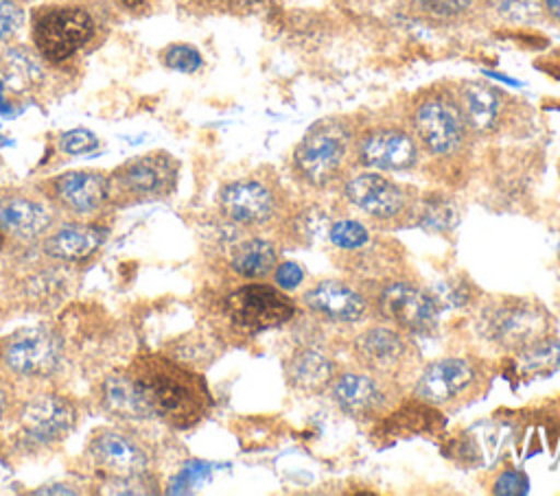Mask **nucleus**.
<instances>
[{"label": "nucleus", "mask_w": 560, "mask_h": 496, "mask_svg": "<svg viewBox=\"0 0 560 496\" xmlns=\"http://www.w3.org/2000/svg\"><path fill=\"white\" fill-rule=\"evenodd\" d=\"M133 380L149 402L153 417H160L175 428L197 424L210 406V393L203 378L168 358H142L136 365Z\"/></svg>", "instance_id": "obj_1"}, {"label": "nucleus", "mask_w": 560, "mask_h": 496, "mask_svg": "<svg viewBox=\"0 0 560 496\" xmlns=\"http://www.w3.org/2000/svg\"><path fill=\"white\" fill-rule=\"evenodd\" d=\"M409 127L420 149L442 157L457 153L470 131L462 114L457 94L444 87L427 90L413 101Z\"/></svg>", "instance_id": "obj_2"}, {"label": "nucleus", "mask_w": 560, "mask_h": 496, "mask_svg": "<svg viewBox=\"0 0 560 496\" xmlns=\"http://www.w3.org/2000/svg\"><path fill=\"white\" fill-rule=\"evenodd\" d=\"M352 153V131L343 122L322 120L313 125L298 142L293 151V162L308 184L326 188L341 177Z\"/></svg>", "instance_id": "obj_3"}, {"label": "nucleus", "mask_w": 560, "mask_h": 496, "mask_svg": "<svg viewBox=\"0 0 560 496\" xmlns=\"http://www.w3.org/2000/svg\"><path fill=\"white\" fill-rule=\"evenodd\" d=\"M94 17L83 7H44L33 15V44L48 63H63L74 57L94 37Z\"/></svg>", "instance_id": "obj_4"}, {"label": "nucleus", "mask_w": 560, "mask_h": 496, "mask_svg": "<svg viewBox=\"0 0 560 496\" xmlns=\"http://www.w3.org/2000/svg\"><path fill=\"white\" fill-rule=\"evenodd\" d=\"M549 328L551 323L545 308L521 297L497 299L481 312L483 336L516 352L549 336Z\"/></svg>", "instance_id": "obj_5"}, {"label": "nucleus", "mask_w": 560, "mask_h": 496, "mask_svg": "<svg viewBox=\"0 0 560 496\" xmlns=\"http://www.w3.org/2000/svg\"><path fill=\"white\" fill-rule=\"evenodd\" d=\"M225 315L243 330L262 332L287 323L295 315V304L282 288L254 282L234 288L225 297Z\"/></svg>", "instance_id": "obj_6"}, {"label": "nucleus", "mask_w": 560, "mask_h": 496, "mask_svg": "<svg viewBox=\"0 0 560 496\" xmlns=\"http://www.w3.org/2000/svg\"><path fill=\"white\" fill-rule=\"evenodd\" d=\"M376 306L392 326L409 334H429L440 319L438 299L429 291L402 280L383 284Z\"/></svg>", "instance_id": "obj_7"}, {"label": "nucleus", "mask_w": 560, "mask_h": 496, "mask_svg": "<svg viewBox=\"0 0 560 496\" xmlns=\"http://www.w3.org/2000/svg\"><path fill=\"white\" fill-rule=\"evenodd\" d=\"M354 157L365 168L409 170L418 164L420 144L407 127L376 125L354 140Z\"/></svg>", "instance_id": "obj_8"}, {"label": "nucleus", "mask_w": 560, "mask_h": 496, "mask_svg": "<svg viewBox=\"0 0 560 496\" xmlns=\"http://www.w3.org/2000/svg\"><path fill=\"white\" fill-rule=\"evenodd\" d=\"M359 363L376 376L394 378L405 371L416 356L409 332L396 326H370L352 341Z\"/></svg>", "instance_id": "obj_9"}, {"label": "nucleus", "mask_w": 560, "mask_h": 496, "mask_svg": "<svg viewBox=\"0 0 560 496\" xmlns=\"http://www.w3.org/2000/svg\"><path fill=\"white\" fill-rule=\"evenodd\" d=\"M479 387V369L475 363L457 356L429 363L416 380V398L429 406H444L464 400Z\"/></svg>", "instance_id": "obj_10"}, {"label": "nucleus", "mask_w": 560, "mask_h": 496, "mask_svg": "<svg viewBox=\"0 0 560 496\" xmlns=\"http://www.w3.org/2000/svg\"><path fill=\"white\" fill-rule=\"evenodd\" d=\"M61 339L46 328H22L2 347L7 367L20 376H50L61 365Z\"/></svg>", "instance_id": "obj_11"}, {"label": "nucleus", "mask_w": 560, "mask_h": 496, "mask_svg": "<svg viewBox=\"0 0 560 496\" xmlns=\"http://www.w3.org/2000/svg\"><path fill=\"white\" fill-rule=\"evenodd\" d=\"M112 184H116L120 192L140 201L160 199L173 192L177 184V162L164 151L138 155L116 170Z\"/></svg>", "instance_id": "obj_12"}, {"label": "nucleus", "mask_w": 560, "mask_h": 496, "mask_svg": "<svg viewBox=\"0 0 560 496\" xmlns=\"http://www.w3.org/2000/svg\"><path fill=\"white\" fill-rule=\"evenodd\" d=\"M352 205L378 221H398L411 212V194L381 173H361L346 184Z\"/></svg>", "instance_id": "obj_13"}, {"label": "nucleus", "mask_w": 560, "mask_h": 496, "mask_svg": "<svg viewBox=\"0 0 560 496\" xmlns=\"http://www.w3.org/2000/svg\"><path fill=\"white\" fill-rule=\"evenodd\" d=\"M221 212L238 225H262L276 216L278 201L273 190L258 179H236L219 194Z\"/></svg>", "instance_id": "obj_14"}, {"label": "nucleus", "mask_w": 560, "mask_h": 496, "mask_svg": "<svg viewBox=\"0 0 560 496\" xmlns=\"http://www.w3.org/2000/svg\"><path fill=\"white\" fill-rule=\"evenodd\" d=\"M74 426V409L59 395H35L20 411V428L35 444L61 439Z\"/></svg>", "instance_id": "obj_15"}, {"label": "nucleus", "mask_w": 560, "mask_h": 496, "mask_svg": "<svg viewBox=\"0 0 560 496\" xmlns=\"http://www.w3.org/2000/svg\"><path fill=\"white\" fill-rule=\"evenodd\" d=\"M52 199L74 214H92L105 205L112 179L98 170H70L50 181Z\"/></svg>", "instance_id": "obj_16"}, {"label": "nucleus", "mask_w": 560, "mask_h": 496, "mask_svg": "<svg viewBox=\"0 0 560 496\" xmlns=\"http://www.w3.org/2000/svg\"><path fill=\"white\" fill-rule=\"evenodd\" d=\"M90 457L109 476H138L147 472L149 457L144 448L120 430H103L92 437Z\"/></svg>", "instance_id": "obj_17"}, {"label": "nucleus", "mask_w": 560, "mask_h": 496, "mask_svg": "<svg viewBox=\"0 0 560 496\" xmlns=\"http://www.w3.org/2000/svg\"><path fill=\"white\" fill-rule=\"evenodd\" d=\"M304 304L311 312L337 323H354L368 315L365 297L339 280H322L311 286L304 293Z\"/></svg>", "instance_id": "obj_18"}, {"label": "nucleus", "mask_w": 560, "mask_h": 496, "mask_svg": "<svg viewBox=\"0 0 560 496\" xmlns=\"http://www.w3.org/2000/svg\"><path fill=\"white\" fill-rule=\"evenodd\" d=\"M332 400L352 417H370L383 411L387 395L378 382V376L365 371H343L330 382Z\"/></svg>", "instance_id": "obj_19"}, {"label": "nucleus", "mask_w": 560, "mask_h": 496, "mask_svg": "<svg viewBox=\"0 0 560 496\" xmlns=\"http://www.w3.org/2000/svg\"><path fill=\"white\" fill-rule=\"evenodd\" d=\"M52 225L48 208L24 194H0V232L15 238H37Z\"/></svg>", "instance_id": "obj_20"}, {"label": "nucleus", "mask_w": 560, "mask_h": 496, "mask_svg": "<svg viewBox=\"0 0 560 496\" xmlns=\"http://www.w3.org/2000/svg\"><path fill=\"white\" fill-rule=\"evenodd\" d=\"M457 101L470 131L488 133L497 127L503 111V98L497 87L483 81H466L457 90Z\"/></svg>", "instance_id": "obj_21"}, {"label": "nucleus", "mask_w": 560, "mask_h": 496, "mask_svg": "<svg viewBox=\"0 0 560 496\" xmlns=\"http://www.w3.org/2000/svg\"><path fill=\"white\" fill-rule=\"evenodd\" d=\"M335 378V363L317 347H300L287 361V380L304 393H322Z\"/></svg>", "instance_id": "obj_22"}, {"label": "nucleus", "mask_w": 560, "mask_h": 496, "mask_svg": "<svg viewBox=\"0 0 560 496\" xmlns=\"http://www.w3.org/2000/svg\"><path fill=\"white\" fill-rule=\"evenodd\" d=\"M105 240V229L96 225H63L44 240V251L50 258L74 262L90 258Z\"/></svg>", "instance_id": "obj_23"}, {"label": "nucleus", "mask_w": 560, "mask_h": 496, "mask_svg": "<svg viewBox=\"0 0 560 496\" xmlns=\"http://www.w3.org/2000/svg\"><path fill=\"white\" fill-rule=\"evenodd\" d=\"M103 406L120 420H149L153 417L138 382L131 376H109L103 382Z\"/></svg>", "instance_id": "obj_24"}, {"label": "nucleus", "mask_w": 560, "mask_h": 496, "mask_svg": "<svg viewBox=\"0 0 560 496\" xmlns=\"http://www.w3.org/2000/svg\"><path fill=\"white\" fill-rule=\"evenodd\" d=\"M230 262L238 275L258 280L273 273L278 264V251L267 238H247L234 247Z\"/></svg>", "instance_id": "obj_25"}, {"label": "nucleus", "mask_w": 560, "mask_h": 496, "mask_svg": "<svg viewBox=\"0 0 560 496\" xmlns=\"http://www.w3.org/2000/svg\"><path fill=\"white\" fill-rule=\"evenodd\" d=\"M0 74L7 83V87L28 90L39 81L42 66H39V59L31 50L18 46V48L4 50L2 61H0Z\"/></svg>", "instance_id": "obj_26"}, {"label": "nucleus", "mask_w": 560, "mask_h": 496, "mask_svg": "<svg viewBox=\"0 0 560 496\" xmlns=\"http://www.w3.org/2000/svg\"><path fill=\"white\" fill-rule=\"evenodd\" d=\"M516 354H518L523 371L545 374L560 363V343L553 341L551 336H545V339H538V341L529 343L527 347L518 350Z\"/></svg>", "instance_id": "obj_27"}, {"label": "nucleus", "mask_w": 560, "mask_h": 496, "mask_svg": "<svg viewBox=\"0 0 560 496\" xmlns=\"http://www.w3.org/2000/svg\"><path fill=\"white\" fill-rule=\"evenodd\" d=\"M488 11L510 24H532L545 13L542 0H483Z\"/></svg>", "instance_id": "obj_28"}, {"label": "nucleus", "mask_w": 560, "mask_h": 496, "mask_svg": "<svg viewBox=\"0 0 560 496\" xmlns=\"http://www.w3.org/2000/svg\"><path fill=\"white\" fill-rule=\"evenodd\" d=\"M328 238L335 247L339 249H361L368 245L370 240V234L365 229L363 223L354 221V219H341V221H335L328 229Z\"/></svg>", "instance_id": "obj_29"}, {"label": "nucleus", "mask_w": 560, "mask_h": 496, "mask_svg": "<svg viewBox=\"0 0 560 496\" xmlns=\"http://www.w3.org/2000/svg\"><path fill=\"white\" fill-rule=\"evenodd\" d=\"M162 63L168 70L192 74L203 66V57L192 44H171L162 50Z\"/></svg>", "instance_id": "obj_30"}, {"label": "nucleus", "mask_w": 560, "mask_h": 496, "mask_svg": "<svg viewBox=\"0 0 560 496\" xmlns=\"http://www.w3.org/2000/svg\"><path fill=\"white\" fill-rule=\"evenodd\" d=\"M57 146L66 155H85L98 146V135L85 127H74L59 135Z\"/></svg>", "instance_id": "obj_31"}, {"label": "nucleus", "mask_w": 560, "mask_h": 496, "mask_svg": "<svg viewBox=\"0 0 560 496\" xmlns=\"http://www.w3.org/2000/svg\"><path fill=\"white\" fill-rule=\"evenodd\" d=\"M22 20V7L15 0H0V46L9 44L18 35Z\"/></svg>", "instance_id": "obj_32"}, {"label": "nucleus", "mask_w": 560, "mask_h": 496, "mask_svg": "<svg viewBox=\"0 0 560 496\" xmlns=\"http://www.w3.org/2000/svg\"><path fill=\"white\" fill-rule=\"evenodd\" d=\"M273 282L282 291H293L304 282V269L295 262H280L273 269Z\"/></svg>", "instance_id": "obj_33"}, {"label": "nucleus", "mask_w": 560, "mask_h": 496, "mask_svg": "<svg viewBox=\"0 0 560 496\" xmlns=\"http://www.w3.org/2000/svg\"><path fill=\"white\" fill-rule=\"evenodd\" d=\"M416 2L422 9H427L429 13H435V15H442V17L459 15L472 4V0H416Z\"/></svg>", "instance_id": "obj_34"}, {"label": "nucleus", "mask_w": 560, "mask_h": 496, "mask_svg": "<svg viewBox=\"0 0 560 496\" xmlns=\"http://www.w3.org/2000/svg\"><path fill=\"white\" fill-rule=\"evenodd\" d=\"M497 494H525L527 492V479L521 472H503L494 483Z\"/></svg>", "instance_id": "obj_35"}, {"label": "nucleus", "mask_w": 560, "mask_h": 496, "mask_svg": "<svg viewBox=\"0 0 560 496\" xmlns=\"http://www.w3.org/2000/svg\"><path fill=\"white\" fill-rule=\"evenodd\" d=\"M33 494H74V489H72V487H63L61 483H52V485H48V487L35 489Z\"/></svg>", "instance_id": "obj_36"}, {"label": "nucleus", "mask_w": 560, "mask_h": 496, "mask_svg": "<svg viewBox=\"0 0 560 496\" xmlns=\"http://www.w3.org/2000/svg\"><path fill=\"white\" fill-rule=\"evenodd\" d=\"M11 111V103L7 101V83L0 74V114H9Z\"/></svg>", "instance_id": "obj_37"}, {"label": "nucleus", "mask_w": 560, "mask_h": 496, "mask_svg": "<svg viewBox=\"0 0 560 496\" xmlns=\"http://www.w3.org/2000/svg\"><path fill=\"white\" fill-rule=\"evenodd\" d=\"M545 2V13H549L556 22H560V0H542Z\"/></svg>", "instance_id": "obj_38"}, {"label": "nucleus", "mask_w": 560, "mask_h": 496, "mask_svg": "<svg viewBox=\"0 0 560 496\" xmlns=\"http://www.w3.org/2000/svg\"><path fill=\"white\" fill-rule=\"evenodd\" d=\"M120 7H127V9H136V7H140L144 0H116Z\"/></svg>", "instance_id": "obj_39"}, {"label": "nucleus", "mask_w": 560, "mask_h": 496, "mask_svg": "<svg viewBox=\"0 0 560 496\" xmlns=\"http://www.w3.org/2000/svg\"><path fill=\"white\" fill-rule=\"evenodd\" d=\"M4 411H7V393H4V389H0V420H2Z\"/></svg>", "instance_id": "obj_40"}, {"label": "nucleus", "mask_w": 560, "mask_h": 496, "mask_svg": "<svg viewBox=\"0 0 560 496\" xmlns=\"http://www.w3.org/2000/svg\"><path fill=\"white\" fill-rule=\"evenodd\" d=\"M0 234H2V232H0ZM0 238H2V236H0Z\"/></svg>", "instance_id": "obj_41"}]
</instances>
